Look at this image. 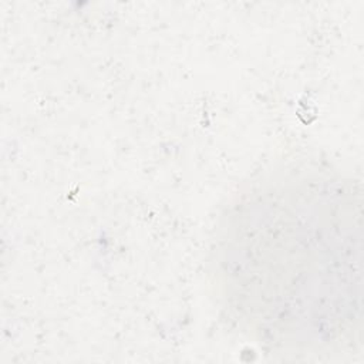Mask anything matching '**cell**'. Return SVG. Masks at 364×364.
Returning a JSON list of instances; mask_svg holds the SVG:
<instances>
[{
	"label": "cell",
	"instance_id": "6da1fadb",
	"mask_svg": "<svg viewBox=\"0 0 364 364\" xmlns=\"http://www.w3.org/2000/svg\"><path fill=\"white\" fill-rule=\"evenodd\" d=\"M363 191L318 156L243 179L213 222L206 272L225 323L273 355L340 360L363 346Z\"/></svg>",
	"mask_w": 364,
	"mask_h": 364
}]
</instances>
